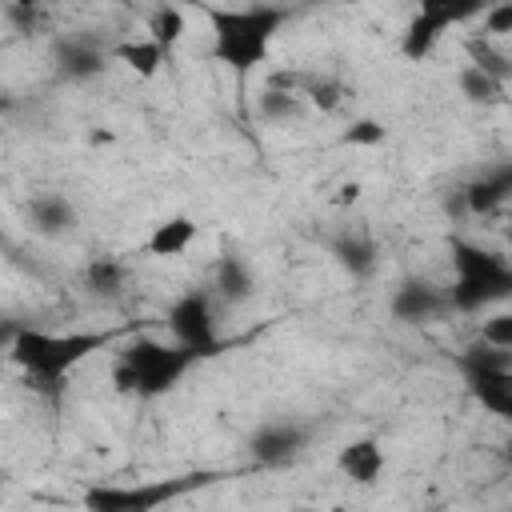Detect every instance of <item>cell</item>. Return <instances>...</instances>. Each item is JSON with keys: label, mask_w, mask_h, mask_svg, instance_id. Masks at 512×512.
I'll list each match as a JSON object with an SVG mask.
<instances>
[{"label": "cell", "mask_w": 512, "mask_h": 512, "mask_svg": "<svg viewBox=\"0 0 512 512\" xmlns=\"http://www.w3.org/2000/svg\"><path fill=\"white\" fill-rule=\"evenodd\" d=\"M4 340L12 364L40 392H56L76 364H84L92 352H100L112 340V332H44L28 324H8Z\"/></svg>", "instance_id": "cell-1"}, {"label": "cell", "mask_w": 512, "mask_h": 512, "mask_svg": "<svg viewBox=\"0 0 512 512\" xmlns=\"http://www.w3.org/2000/svg\"><path fill=\"white\" fill-rule=\"evenodd\" d=\"M212 24V52L236 76H248L268 60L276 32L288 24V8L280 4H244V8H204Z\"/></svg>", "instance_id": "cell-2"}, {"label": "cell", "mask_w": 512, "mask_h": 512, "mask_svg": "<svg viewBox=\"0 0 512 512\" xmlns=\"http://www.w3.org/2000/svg\"><path fill=\"white\" fill-rule=\"evenodd\" d=\"M204 356H196L192 348H180V344H160L152 336H140V340H128L124 352L116 356L112 364V384L116 392L124 396H140V400H156V396H168L184 372H192Z\"/></svg>", "instance_id": "cell-3"}, {"label": "cell", "mask_w": 512, "mask_h": 512, "mask_svg": "<svg viewBox=\"0 0 512 512\" xmlns=\"http://www.w3.org/2000/svg\"><path fill=\"white\" fill-rule=\"evenodd\" d=\"M456 280L448 288V312H480L496 300H512V260L476 240H448Z\"/></svg>", "instance_id": "cell-4"}, {"label": "cell", "mask_w": 512, "mask_h": 512, "mask_svg": "<svg viewBox=\"0 0 512 512\" xmlns=\"http://www.w3.org/2000/svg\"><path fill=\"white\" fill-rule=\"evenodd\" d=\"M224 480V472H184V476H164V480H136V484H88L80 492L84 512H160L208 484Z\"/></svg>", "instance_id": "cell-5"}, {"label": "cell", "mask_w": 512, "mask_h": 512, "mask_svg": "<svg viewBox=\"0 0 512 512\" xmlns=\"http://www.w3.org/2000/svg\"><path fill=\"white\" fill-rule=\"evenodd\" d=\"M172 340L180 348H192L196 356H216L220 348V332H216V308H212V292L204 288H188L172 300L168 316H164Z\"/></svg>", "instance_id": "cell-6"}, {"label": "cell", "mask_w": 512, "mask_h": 512, "mask_svg": "<svg viewBox=\"0 0 512 512\" xmlns=\"http://www.w3.org/2000/svg\"><path fill=\"white\" fill-rule=\"evenodd\" d=\"M480 12H484L480 4L460 8V4H444V0H424V4L412 12V20L404 24V32H400V56H404V60H424V56H432L436 44H440V36H444L452 24H464V20L480 16Z\"/></svg>", "instance_id": "cell-7"}, {"label": "cell", "mask_w": 512, "mask_h": 512, "mask_svg": "<svg viewBox=\"0 0 512 512\" xmlns=\"http://www.w3.org/2000/svg\"><path fill=\"white\" fill-rule=\"evenodd\" d=\"M304 448H308V424L300 420H268L248 440V452L260 468H288L304 456Z\"/></svg>", "instance_id": "cell-8"}, {"label": "cell", "mask_w": 512, "mask_h": 512, "mask_svg": "<svg viewBox=\"0 0 512 512\" xmlns=\"http://www.w3.org/2000/svg\"><path fill=\"white\" fill-rule=\"evenodd\" d=\"M112 60V44H100L92 36H60L52 44V68L64 84H88L96 80Z\"/></svg>", "instance_id": "cell-9"}, {"label": "cell", "mask_w": 512, "mask_h": 512, "mask_svg": "<svg viewBox=\"0 0 512 512\" xmlns=\"http://www.w3.org/2000/svg\"><path fill=\"white\" fill-rule=\"evenodd\" d=\"M388 312L400 324H432L448 312V288H436L424 276H404L388 296Z\"/></svg>", "instance_id": "cell-10"}, {"label": "cell", "mask_w": 512, "mask_h": 512, "mask_svg": "<svg viewBox=\"0 0 512 512\" xmlns=\"http://www.w3.org/2000/svg\"><path fill=\"white\" fill-rule=\"evenodd\" d=\"M24 216H28L32 232L44 236V240H60V236H68L80 224L76 204L64 192H40V196H32L28 208H24Z\"/></svg>", "instance_id": "cell-11"}, {"label": "cell", "mask_w": 512, "mask_h": 512, "mask_svg": "<svg viewBox=\"0 0 512 512\" xmlns=\"http://www.w3.org/2000/svg\"><path fill=\"white\" fill-rule=\"evenodd\" d=\"M336 468H340V476L344 480H352V484H376L380 480V472H384V448H380V440L376 436H356V440H348L340 452H336Z\"/></svg>", "instance_id": "cell-12"}, {"label": "cell", "mask_w": 512, "mask_h": 512, "mask_svg": "<svg viewBox=\"0 0 512 512\" xmlns=\"http://www.w3.org/2000/svg\"><path fill=\"white\" fill-rule=\"evenodd\" d=\"M212 296H216L220 304H228V308H240V304H248V300L256 296V276H252V268H248L244 256H232V252H228V256L216 260Z\"/></svg>", "instance_id": "cell-13"}, {"label": "cell", "mask_w": 512, "mask_h": 512, "mask_svg": "<svg viewBox=\"0 0 512 512\" xmlns=\"http://www.w3.org/2000/svg\"><path fill=\"white\" fill-rule=\"evenodd\" d=\"M328 256L352 276V280H368L380 264V252H376V240L364 236V232H340L328 240Z\"/></svg>", "instance_id": "cell-14"}, {"label": "cell", "mask_w": 512, "mask_h": 512, "mask_svg": "<svg viewBox=\"0 0 512 512\" xmlns=\"http://www.w3.org/2000/svg\"><path fill=\"white\" fill-rule=\"evenodd\" d=\"M196 236H200V224H196L192 216H168V220H160V224L152 228L144 252H148V256H160V260H172V256L188 252V248L196 244Z\"/></svg>", "instance_id": "cell-15"}, {"label": "cell", "mask_w": 512, "mask_h": 512, "mask_svg": "<svg viewBox=\"0 0 512 512\" xmlns=\"http://www.w3.org/2000/svg\"><path fill=\"white\" fill-rule=\"evenodd\" d=\"M112 60H120V64H124L132 76H140V80H156L160 68L168 64V52H164L156 40L136 36V40H120V44H112Z\"/></svg>", "instance_id": "cell-16"}, {"label": "cell", "mask_w": 512, "mask_h": 512, "mask_svg": "<svg viewBox=\"0 0 512 512\" xmlns=\"http://www.w3.org/2000/svg\"><path fill=\"white\" fill-rule=\"evenodd\" d=\"M464 380H468L472 400L484 412L512 424V372H480V376H464Z\"/></svg>", "instance_id": "cell-17"}, {"label": "cell", "mask_w": 512, "mask_h": 512, "mask_svg": "<svg viewBox=\"0 0 512 512\" xmlns=\"http://www.w3.org/2000/svg\"><path fill=\"white\" fill-rule=\"evenodd\" d=\"M80 280H84V292L88 296H96V300H120V292L128 284V272H124V264L116 256H92L84 264Z\"/></svg>", "instance_id": "cell-18"}, {"label": "cell", "mask_w": 512, "mask_h": 512, "mask_svg": "<svg viewBox=\"0 0 512 512\" xmlns=\"http://www.w3.org/2000/svg\"><path fill=\"white\" fill-rule=\"evenodd\" d=\"M456 368H460L464 376H480V372H512V352H508V348H492V344L476 340V344L460 348Z\"/></svg>", "instance_id": "cell-19"}, {"label": "cell", "mask_w": 512, "mask_h": 512, "mask_svg": "<svg viewBox=\"0 0 512 512\" xmlns=\"http://www.w3.org/2000/svg\"><path fill=\"white\" fill-rule=\"evenodd\" d=\"M184 28H188V20H184V12H180L176 4H156V8L148 12V40H156L168 56H172V48L180 44Z\"/></svg>", "instance_id": "cell-20"}, {"label": "cell", "mask_w": 512, "mask_h": 512, "mask_svg": "<svg viewBox=\"0 0 512 512\" xmlns=\"http://www.w3.org/2000/svg\"><path fill=\"white\" fill-rule=\"evenodd\" d=\"M456 88H460V96H464L468 104H500V100H504V84H500L496 76H488V72L472 68V64H464V68H460Z\"/></svg>", "instance_id": "cell-21"}, {"label": "cell", "mask_w": 512, "mask_h": 512, "mask_svg": "<svg viewBox=\"0 0 512 512\" xmlns=\"http://www.w3.org/2000/svg\"><path fill=\"white\" fill-rule=\"evenodd\" d=\"M460 196H464V212H468V216H492V212L504 208V196L496 192V184H492L484 172L472 176V180H464V184H460Z\"/></svg>", "instance_id": "cell-22"}, {"label": "cell", "mask_w": 512, "mask_h": 512, "mask_svg": "<svg viewBox=\"0 0 512 512\" xmlns=\"http://www.w3.org/2000/svg\"><path fill=\"white\" fill-rule=\"evenodd\" d=\"M256 112H260L264 124H288V120L300 116V96L296 92H284V88H260Z\"/></svg>", "instance_id": "cell-23"}, {"label": "cell", "mask_w": 512, "mask_h": 512, "mask_svg": "<svg viewBox=\"0 0 512 512\" xmlns=\"http://www.w3.org/2000/svg\"><path fill=\"white\" fill-rule=\"evenodd\" d=\"M464 52H468V64H472V68H480V72L496 76L500 84L512 76L508 56H504V52H496V48H492V40H484V36H468V40H464Z\"/></svg>", "instance_id": "cell-24"}, {"label": "cell", "mask_w": 512, "mask_h": 512, "mask_svg": "<svg viewBox=\"0 0 512 512\" xmlns=\"http://www.w3.org/2000/svg\"><path fill=\"white\" fill-rule=\"evenodd\" d=\"M384 140H388V128L376 116H360L340 132V144H348V148H380Z\"/></svg>", "instance_id": "cell-25"}, {"label": "cell", "mask_w": 512, "mask_h": 512, "mask_svg": "<svg viewBox=\"0 0 512 512\" xmlns=\"http://www.w3.org/2000/svg\"><path fill=\"white\" fill-rule=\"evenodd\" d=\"M480 36L484 40H500V36H512V0H500V4H488L480 12Z\"/></svg>", "instance_id": "cell-26"}, {"label": "cell", "mask_w": 512, "mask_h": 512, "mask_svg": "<svg viewBox=\"0 0 512 512\" xmlns=\"http://www.w3.org/2000/svg\"><path fill=\"white\" fill-rule=\"evenodd\" d=\"M480 340L492 344V348H508V352H512V308H508V312H492V316L480 324Z\"/></svg>", "instance_id": "cell-27"}, {"label": "cell", "mask_w": 512, "mask_h": 512, "mask_svg": "<svg viewBox=\"0 0 512 512\" xmlns=\"http://www.w3.org/2000/svg\"><path fill=\"white\" fill-rule=\"evenodd\" d=\"M340 96H344V88H340L336 80H312V84H308V100H312L320 112L340 108Z\"/></svg>", "instance_id": "cell-28"}, {"label": "cell", "mask_w": 512, "mask_h": 512, "mask_svg": "<svg viewBox=\"0 0 512 512\" xmlns=\"http://www.w3.org/2000/svg\"><path fill=\"white\" fill-rule=\"evenodd\" d=\"M40 8L36 4H4V20L16 28V32H32L36 24H40Z\"/></svg>", "instance_id": "cell-29"}, {"label": "cell", "mask_w": 512, "mask_h": 512, "mask_svg": "<svg viewBox=\"0 0 512 512\" xmlns=\"http://www.w3.org/2000/svg\"><path fill=\"white\" fill-rule=\"evenodd\" d=\"M484 176L496 184V192H500V196H504V204H508V200H512V160H500V164H492Z\"/></svg>", "instance_id": "cell-30"}, {"label": "cell", "mask_w": 512, "mask_h": 512, "mask_svg": "<svg viewBox=\"0 0 512 512\" xmlns=\"http://www.w3.org/2000/svg\"><path fill=\"white\" fill-rule=\"evenodd\" d=\"M500 460H504V464H512V436L500 444Z\"/></svg>", "instance_id": "cell-31"}]
</instances>
